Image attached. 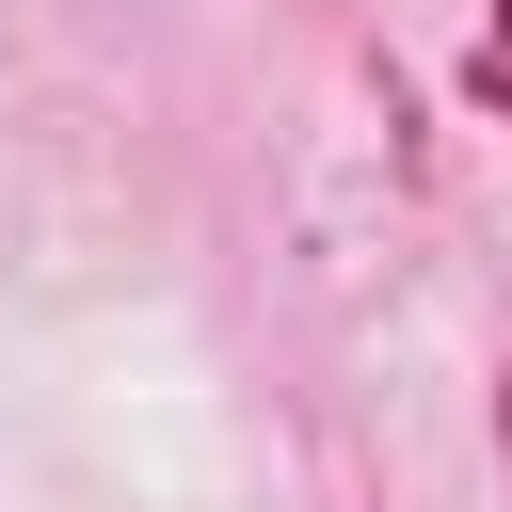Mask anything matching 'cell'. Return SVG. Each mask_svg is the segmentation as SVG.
<instances>
[{
	"instance_id": "6da1fadb",
	"label": "cell",
	"mask_w": 512,
	"mask_h": 512,
	"mask_svg": "<svg viewBox=\"0 0 512 512\" xmlns=\"http://www.w3.org/2000/svg\"><path fill=\"white\" fill-rule=\"evenodd\" d=\"M464 112H496V128H512V0H496V16H480V48H464Z\"/></svg>"
},
{
	"instance_id": "7a4b0ae2",
	"label": "cell",
	"mask_w": 512,
	"mask_h": 512,
	"mask_svg": "<svg viewBox=\"0 0 512 512\" xmlns=\"http://www.w3.org/2000/svg\"><path fill=\"white\" fill-rule=\"evenodd\" d=\"M496 448H512V384H496Z\"/></svg>"
}]
</instances>
